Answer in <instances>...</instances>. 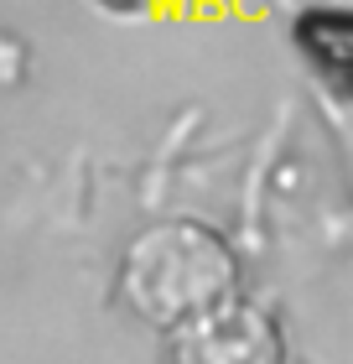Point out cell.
<instances>
[{
  "label": "cell",
  "instance_id": "obj_3",
  "mask_svg": "<svg viewBox=\"0 0 353 364\" xmlns=\"http://www.w3.org/2000/svg\"><path fill=\"white\" fill-rule=\"evenodd\" d=\"M296 47L312 58V68L353 94V11H301Z\"/></svg>",
  "mask_w": 353,
  "mask_h": 364
},
{
  "label": "cell",
  "instance_id": "obj_1",
  "mask_svg": "<svg viewBox=\"0 0 353 364\" xmlns=\"http://www.w3.org/2000/svg\"><path fill=\"white\" fill-rule=\"evenodd\" d=\"M125 296L146 323L177 328L239 296L234 250L203 224H156L125 255Z\"/></svg>",
  "mask_w": 353,
  "mask_h": 364
},
{
  "label": "cell",
  "instance_id": "obj_2",
  "mask_svg": "<svg viewBox=\"0 0 353 364\" xmlns=\"http://www.w3.org/2000/svg\"><path fill=\"white\" fill-rule=\"evenodd\" d=\"M172 364H281V333L260 307L229 296L224 307L177 328Z\"/></svg>",
  "mask_w": 353,
  "mask_h": 364
},
{
  "label": "cell",
  "instance_id": "obj_4",
  "mask_svg": "<svg viewBox=\"0 0 353 364\" xmlns=\"http://www.w3.org/2000/svg\"><path fill=\"white\" fill-rule=\"evenodd\" d=\"M99 6H109V11H146L151 0H99Z\"/></svg>",
  "mask_w": 353,
  "mask_h": 364
}]
</instances>
